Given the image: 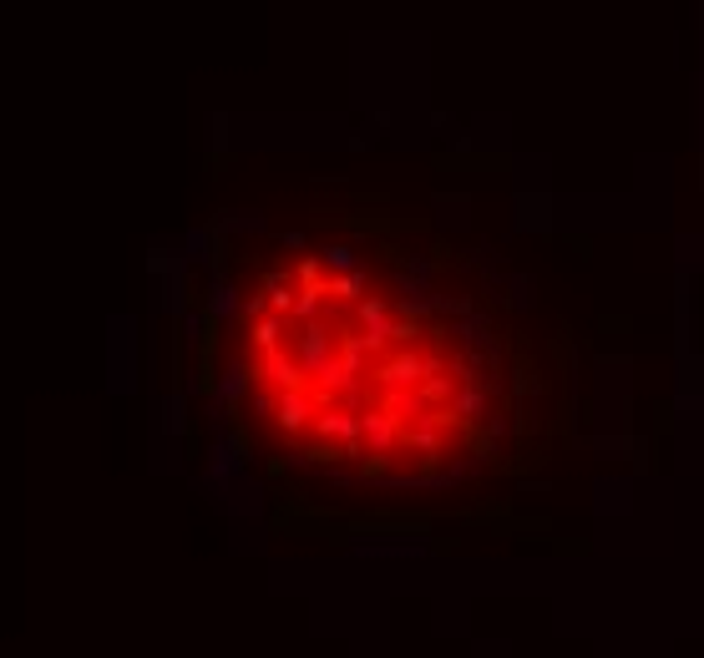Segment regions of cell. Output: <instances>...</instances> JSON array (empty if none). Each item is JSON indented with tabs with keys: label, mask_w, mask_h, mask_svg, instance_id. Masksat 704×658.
Wrapping results in <instances>:
<instances>
[{
	"label": "cell",
	"mask_w": 704,
	"mask_h": 658,
	"mask_svg": "<svg viewBox=\"0 0 704 658\" xmlns=\"http://www.w3.org/2000/svg\"><path fill=\"white\" fill-rule=\"evenodd\" d=\"M208 380L254 461L355 497L492 476L547 421L532 335L456 249L330 218L218 254Z\"/></svg>",
	"instance_id": "cell-1"
}]
</instances>
